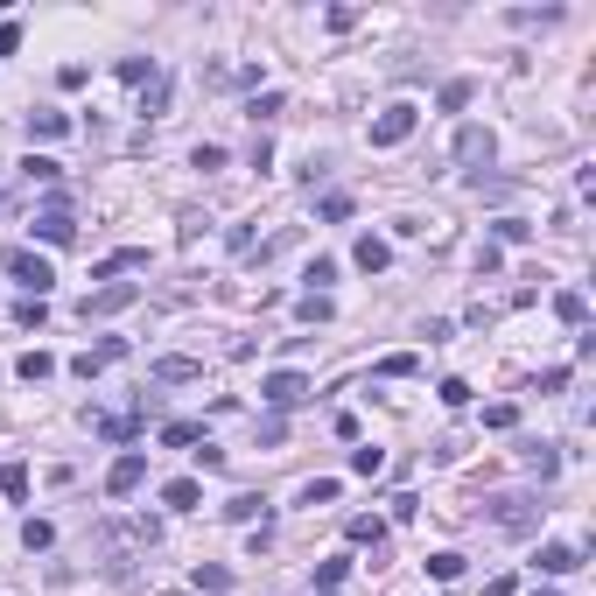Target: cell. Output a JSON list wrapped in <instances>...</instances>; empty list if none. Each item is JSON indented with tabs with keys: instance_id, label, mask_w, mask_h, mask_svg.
Returning <instances> with one entry per match:
<instances>
[{
	"instance_id": "7c38bea8",
	"label": "cell",
	"mask_w": 596,
	"mask_h": 596,
	"mask_svg": "<svg viewBox=\"0 0 596 596\" xmlns=\"http://www.w3.org/2000/svg\"><path fill=\"white\" fill-rule=\"evenodd\" d=\"M197 498H203L197 478H169V485H162V505H169V512H197Z\"/></svg>"
},
{
	"instance_id": "ba28073f",
	"label": "cell",
	"mask_w": 596,
	"mask_h": 596,
	"mask_svg": "<svg viewBox=\"0 0 596 596\" xmlns=\"http://www.w3.org/2000/svg\"><path fill=\"white\" fill-rule=\"evenodd\" d=\"M64 134H71V112H57V105L28 112V141H64Z\"/></svg>"
},
{
	"instance_id": "8992f818",
	"label": "cell",
	"mask_w": 596,
	"mask_h": 596,
	"mask_svg": "<svg viewBox=\"0 0 596 596\" xmlns=\"http://www.w3.org/2000/svg\"><path fill=\"white\" fill-rule=\"evenodd\" d=\"M35 239H42V246H71V239H78V218H71L64 203H50V210L35 218Z\"/></svg>"
},
{
	"instance_id": "e0dca14e",
	"label": "cell",
	"mask_w": 596,
	"mask_h": 596,
	"mask_svg": "<svg viewBox=\"0 0 596 596\" xmlns=\"http://www.w3.org/2000/svg\"><path fill=\"white\" fill-rule=\"evenodd\" d=\"M554 316H562L569 330H583V316H590V302H583V288H562V295H554Z\"/></svg>"
},
{
	"instance_id": "d6a6232c",
	"label": "cell",
	"mask_w": 596,
	"mask_h": 596,
	"mask_svg": "<svg viewBox=\"0 0 596 596\" xmlns=\"http://www.w3.org/2000/svg\"><path fill=\"white\" fill-rule=\"evenodd\" d=\"M351 576V562H316V590H337Z\"/></svg>"
},
{
	"instance_id": "7402d4cb",
	"label": "cell",
	"mask_w": 596,
	"mask_h": 596,
	"mask_svg": "<svg viewBox=\"0 0 596 596\" xmlns=\"http://www.w3.org/2000/svg\"><path fill=\"white\" fill-rule=\"evenodd\" d=\"M162 442H169V449H197L203 428H197V421H169V428H162Z\"/></svg>"
},
{
	"instance_id": "8fae6325",
	"label": "cell",
	"mask_w": 596,
	"mask_h": 596,
	"mask_svg": "<svg viewBox=\"0 0 596 596\" xmlns=\"http://www.w3.org/2000/svg\"><path fill=\"white\" fill-rule=\"evenodd\" d=\"M126 267H148V246H119V253H105L99 267H92V281H112V274H126Z\"/></svg>"
},
{
	"instance_id": "2e32d148",
	"label": "cell",
	"mask_w": 596,
	"mask_h": 596,
	"mask_svg": "<svg viewBox=\"0 0 596 596\" xmlns=\"http://www.w3.org/2000/svg\"><path fill=\"white\" fill-rule=\"evenodd\" d=\"M203 365L197 358H155V379H162V386H183V379H197Z\"/></svg>"
},
{
	"instance_id": "f35d334b",
	"label": "cell",
	"mask_w": 596,
	"mask_h": 596,
	"mask_svg": "<svg viewBox=\"0 0 596 596\" xmlns=\"http://www.w3.org/2000/svg\"><path fill=\"white\" fill-rule=\"evenodd\" d=\"M512 421H519V407H512V400H498V407H485V428H512Z\"/></svg>"
},
{
	"instance_id": "8d00e7d4",
	"label": "cell",
	"mask_w": 596,
	"mask_h": 596,
	"mask_svg": "<svg viewBox=\"0 0 596 596\" xmlns=\"http://www.w3.org/2000/svg\"><path fill=\"white\" fill-rule=\"evenodd\" d=\"M42 316H50V309H42V302H35V295H28V302H14V323H21V330H35Z\"/></svg>"
},
{
	"instance_id": "3957f363",
	"label": "cell",
	"mask_w": 596,
	"mask_h": 596,
	"mask_svg": "<svg viewBox=\"0 0 596 596\" xmlns=\"http://www.w3.org/2000/svg\"><path fill=\"white\" fill-rule=\"evenodd\" d=\"M134 302H141V288H134V281H112V288H99V295L78 302V316L92 323V316H119V309H134Z\"/></svg>"
},
{
	"instance_id": "f1b7e54d",
	"label": "cell",
	"mask_w": 596,
	"mask_h": 596,
	"mask_svg": "<svg viewBox=\"0 0 596 596\" xmlns=\"http://www.w3.org/2000/svg\"><path fill=\"white\" fill-rule=\"evenodd\" d=\"M463 105H470V78H449L442 85V112H463Z\"/></svg>"
},
{
	"instance_id": "4fadbf2b",
	"label": "cell",
	"mask_w": 596,
	"mask_h": 596,
	"mask_svg": "<svg viewBox=\"0 0 596 596\" xmlns=\"http://www.w3.org/2000/svg\"><path fill=\"white\" fill-rule=\"evenodd\" d=\"M351 260H358V267H365V274H386V267H394V246H386V239H372V232H365V239H358V253H351Z\"/></svg>"
},
{
	"instance_id": "9c48e42d",
	"label": "cell",
	"mask_w": 596,
	"mask_h": 596,
	"mask_svg": "<svg viewBox=\"0 0 596 596\" xmlns=\"http://www.w3.org/2000/svg\"><path fill=\"white\" fill-rule=\"evenodd\" d=\"M344 540H351V547H372V554H386V519H372V512H358V519L344 526Z\"/></svg>"
},
{
	"instance_id": "9a60e30c",
	"label": "cell",
	"mask_w": 596,
	"mask_h": 596,
	"mask_svg": "<svg viewBox=\"0 0 596 596\" xmlns=\"http://www.w3.org/2000/svg\"><path fill=\"white\" fill-rule=\"evenodd\" d=\"M492 519L505 526V533H526V526H533V505H526V498H498Z\"/></svg>"
},
{
	"instance_id": "f546056e",
	"label": "cell",
	"mask_w": 596,
	"mask_h": 596,
	"mask_svg": "<svg viewBox=\"0 0 596 596\" xmlns=\"http://www.w3.org/2000/svg\"><path fill=\"white\" fill-rule=\"evenodd\" d=\"M21 169H28V183H57V176H64V169H57V162H50V155H28V162H21Z\"/></svg>"
},
{
	"instance_id": "4316f807",
	"label": "cell",
	"mask_w": 596,
	"mask_h": 596,
	"mask_svg": "<svg viewBox=\"0 0 596 596\" xmlns=\"http://www.w3.org/2000/svg\"><path fill=\"white\" fill-rule=\"evenodd\" d=\"M526 463H533L540 478H554V470H562V456H554V442H533V449H526Z\"/></svg>"
},
{
	"instance_id": "74e56055",
	"label": "cell",
	"mask_w": 596,
	"mask_h": 596,
	"mask_svg": "<svg viewBox=\"0 0 596 596\" xmlns=\"http://www.w3.org/2000/svg\"><path fill=\"white\" fill-rule=\"evenodd\" d=\"M190 162H197L203 176H210V169H225V148H218V141H203V148H197V155H190Z\"/></svg>"
},
{
	"instance_id": "44dd1931",
	"label": "cell",
	"mask_w": 596,
	"mask_h": 596,
	"mask_svg": "<svg viewBox=\"0 0 596 596\" xmlns=\"http://www.w3.org/2000/svg\"><path fill=\"white\" fill-rule=\"evenodd\" d=\"M21 547H28V554L57 547V526H50V519H28V526H21Z\"/></svg>"
},
{
	"instance_id": "5b68a950",
	"label": "cell",
	"mask_w": 596,
	"mask_h": 596,
	"mask_svg": "<svg viewBox=\"0 0 596 596\" xmlns=\"http://www.w3.org/2000/svg\"><path fill=\"white\" fill-rule=\"evenodd\" d=\"M141 478H148V456H141V449H126V456L105 470V492H112V498H126V492H141Z\"/></svg>"
},
{
	"instance_id": "60d3db41",
	"label": "cell",
	"mask_w": 596,
	"mask_h": 596,
	"mask_svg": "<svg viewBox=\"0 0 596 596\" xmlns=\"http://www.w3.org/2000/svg\"><path fill=\"white\" fill-rule=\"evenodd\" d=\"M99 365H105V351H85V358H71V372H78V379H99Z\"/></svg>"
},
{
	"instance_id": "d590c367",
	"label": "cell",
	"mask_w": 596,
	"mask_h": 596,
	"mask_svg": "<svg viewBox=\"0 0 596 596\" xmlns=\"http://www.w3.org/2000/svg\"><path fill=\"white\" fill-rule=\"evenodd\" d=\"M197 590L225 596V590H232V569H197Z\"/></svg>"
},
{
	"instance_id": "30bf717a",
	"label": "cell",
	"mask_w": 596,
	"mask_h": 596,
	"mask_svg": "<svg viewBox=\"0 0 596 596\" xmlns=\"http://www.w3.org/2000/svg\"><path fill=\"white\" fill-rule=\"evenodd\" d=\"M492 155H498L492 126H463V134H456V162H492Z\"/></svg>"
},
{
	"instance_id": "52a82bcc",
	"label": "cell",
	"mask_w": 596,
	"mask_h": 596,
	"mask_svg": "<svg viewBox=\"0 0 596 596\" xmlns=\"http://www.w3.org/2000/svg\"><path fill=\"white\" fill-rule=\"evenodd\" d=\"M533 569H540V576H576V569H583V547H569V540H547Z\"/></svg>"
},
{
	"instance_id": "1f68e13d",
	"label": "cell",
	"mask_w": 596,
	"mask_h": 596,
	"mask_svg": "<svg viewBox=\"0 0 596 596\" xmlns=\"http://www.w3.org/2000/svg\"><path fill=\"white\" fill-rule=\"evenodd\" d=\"M351 470H358V478H379L386 456H379V449H351Z\"/></svg>"
},
{
	"instance_id": "5bb4252c",
	"label": "cell",
	"mask_w": 596,
	"mask_h": 596,
	"mask_svg": "<svg viewBox=\"0 0 596 596\" xmlns=\"http://www.w3.org/2000/svg\"><path fill=\"white\" fill-rule=\"evenodd\" d=\"M225 519H232V526H253V519H267V498H260V492L225 498Z\"/></svg>"
},
{
	"instance_id": "277c9868",
	"label": "cell",
	"mask_w": 596,
	"mask_h": 596,
	"mask_svg": "<svg viewBox=\"0 0 596 596\" xmlns=\"http://www.w3.org/2000/svg\"><path fill=\"white\" fill-rule=\"evenodd\" d=\"M260 400H267L274 414H288V407H302V400H309V379H302V372H267Z\"/></svg>"
},
{
	"instance_id": "603a6c76",
	"label": "cell",
	"mask_w": 596,
	"mask_h": 596,
	"mask_svg": "<svg viewBox=\"0 0 596 596\" xmlns=\"http://www.w3.org/2000/svg\"><path fill=\"white\" fill-rule=\"evenodd\" d=\"M162 105H169V78H162V71H155V78H148V85H141V112H148V119H155V112H162Z\"/></svg>"
},
{
	"instance_id": "836d02e7",
	"label": "cell",
	"mask_w": 596,
	"mask_h": 596,
	"mask_svg": "<svg viewBox=\"0 0 596 596\" xmlns=\"http://www.w3.org/2000/svg\"><path fill=\"white\" fill-rule=\"evenodd\" d=\"M316 218H330V225H337V218H351V197H344V190H330V197L316 203Z\"/></svg>"
},
{
	"instance_id": "4dcf8cb0",
	"label": "cell",
	"mask_w": 596,
	"mask_h": 596,
	"mask_svg": "<svg viewBox=\"0 0 596 596\" xmlns=\"http://www.w3.org/2000/svg\"><path fill=\"white\" fill-rule=\"evenodd\" d=\"M498 239H505V246H526L533 225H526V218H498Z\"/></svg>"
},
{
	"instance_id": "7a4b0ae2",
	"label": "cell",
	"mask_w": 596,
	"mask_h": 596,
	"mask_svg": "<svg viewBox=\"0 0 596 596\" xmlns=\"http://www.w3.org/2000/svg\"><path fill=\"white\" fill-rule=\"evenodd\" d=\"M414 126H421V105H386V112H379V119H372V148H400V141H407V134H414Z\"/></svg>"
},
{
	"instance_id": "484cf974",
	"label": "cell",
	"mask_w": 596,
	"mask_h": 596,
	"mask_svg": "<svg viewBox=\"0 0 596 596\" xmlns=\"http://www.w3.org/2000/svg\"><path fill=\"white\" fill-rule=\"evenodd\" d=\"M302 281H309V295H323V288L337 281V260H309V274H302Z\"/></svg>"
},
{
	"instance_id": "ab89813d",
	"label": "cell",
	"mask_w": 596,
	"mask_h": 596,
	"mask_svg": "<svg viewBox=\"0 0 596 596\" xmlns=\"http://www.w3.org/2000/svg\"><path fill=\"white\" fill-rule=\"evenodd\" d=\"M435 394H442V407H470V386H463V379H442Z\"/></svg>"
},
{
	"instance_id": "ac0fdd59",
	"label": "cell",
	"mask_w": 596,
	"mask_h": 596,
	"mask_svg": "<svg viewBox=\"0 0 596 596\" xmlns=\"http://www.w3.org/2000/svg\"><path fill=\"white\" fill-rule=\"evenodd\" d=\"M421 372V351H386L379 358V379H414Z\"/></svg>"
},
{
	"instance_id": "ffe728a7",
	"label": "cell",
	"mask_w": 596,
	"mask_h": 596,
	"mask_svg": "<svg viewBox=\"0 0 596 596\" xmlns=\"http://www.w3.org/2000/svg\"><path fill=\"white\" fill-rule=\"evenodd\" d=\"M0 498H28V463H0Z\"/></svg>"
},
{
	"instance_id": "6da1fadb",
	"label": "cell",
	"mask_w": 596,
	"mask_h": 596,
	"mask_svg": "<svg viewBox=\"0 0 596 596\" xmlns=\"http://www.w3.org/2000/svg\"><path fill=\"white\" fill-rule=\"evenodd\" d=\"M7 274H14V281H21V288H28L35 302L57 288V267H50L42 253H28V246H14V253H7Z\"/></svg>"
},
{
	"instance_id": "b9f144b4",
	"label": "cell",
	"mask_w": 596,
	"mask_h": 596,
	"mask_svg": "<svg viewBox=\"0 0 596 596\" xmlns=\"http://www.w3.org/2000/svg\"><path fill=\"white\" fill-rule=\"evenodd\" d=\"M21 50V21H0V57H14Z\"/></svg>"
},
{
	"instance_id": "d4e9b609",
	"label": "cell",
	"mask_w": 596,
	"mask_h": 596,
	"mask_svg": "<svg viewBox=\"0 0 596 596\" xmlns=\"http://www.w3.org/2000/svg\"><path fill=\"white\" fill-rule=\"evenodd\" d=\"M112 71H119V78H126V85H148V78H155V57H119V64H112Z\"/></svg>"
},
{
	"instance_id": "7bdbcfd3",
	"label": "cell",
	"mask_w": 596,
	"mask_h": 596,
	"mask_svg": "<svg viewBox=\"0 0 596 596\" xmlns=\"http://www.w3.org/2000/svg\"><path fill=\"white\" fill-rule=\"evenodd\" d=\"M533 596H562V590H533Z\"/></svg>"
},
{
	"instance_id": "83f0119b",
	"label": "cell",
	"mask_w": 596,
	"mask_h": 596,
	"mask_svg": "<svg viewBox=\"0 0 596 596\" xmlns=\"http://www.w3.org/2000/svg\"><path fill=\"white\" fill-rule=\"evenodd\" d=\"M428 576H435V583H456V576H463V554H428Z\"/></svg>"
},
{
	"instance_id": "cb8c5ba5",
	"label": "cell",
	"mask_w": 596,
	"mask_h": 596,
	"mask_svg": "<svg viewBox=\"0 0 596 596\" xmlns=\"http://www.w3.org/2000/svg\"><path fill=\"white\" fill-rule=\"evenodd\" d=\"M295 316H302V323H330V316H337V302H330V295H302Z\"/></svg>"
},
{
	"instance_id": "d6986e66",
	"label": "cell",
	"mask_w": 596,
	"mask_h": 596,
	"mask_svg": "<svg viewBox=\"0 0 596 596\" xmlns=\"http://www.w3.org/2000/svg\"><path fill=\"white\" fill-rule=\"evenodd\" d=\"M14 372L35 386V379H50V372H57V358H50V351H21V358H14Z\"/></svg>"
},
{
	"instance_id": "e575fe53",
	"label": "cell",
	"mask_w": 596,
	"mask_h": 596,
	"mask_svg": "<svg viewBox=\"0 0 596 596\" xmlns=\"http://www.w3.org/2000/svg\"><path fill=\"white\" fill-rule=\"evenodd\" d=\"M337 498V478H316V485H302V505H330Z\"/></svg>"
}]
</instances>
